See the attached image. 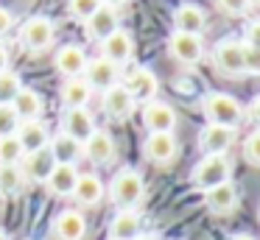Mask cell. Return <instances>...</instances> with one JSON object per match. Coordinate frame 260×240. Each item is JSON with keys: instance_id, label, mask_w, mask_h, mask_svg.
<instances>
[{"instance_id": "obj_24", "label": "cell", "mask_w": 260, "mask_h": 240, "mask_svg": "<svg viewBox=\"0 0 260 240\" xmlns=\"http://www.w3.org/2000/svg\"><path fill=\"white\" fill-rule=\"evenodd\" d=\"M12 106H14V112H17L20 120H40L42 109H45V100H42V95L37 92V89L23 87L17 95H14Z\"/></svg>"}, {"instance_id": "obj_25", "label": "cell", "mask_w": 260, "mask_h": 240, "mask_svg": "<svg viewBox=\"0 0 260 240\" xmlns=\"http://www.w3.org/2000/svg\"><path fill=\"white\" fill-rule=\"evenodd\" d=\"M76 182H79V170H76V165H56L51 170V176L45 179V187L51 190L53 195L64 198V195H73Z\"/></svg>"}, {"instance_id": "obj_21", "label": "cell", "mask_w": 260, "mask_h": 240, "mask_svg": "<svg viewBox=\"0 0 260 240\" xmlns=\"http://www.w3.org/2000/svg\"><path fill=\"white\" fill-rule=\"evenodd\" d=\"M64 131L68 137H73L76 143H84L92 131H95V120H92L90 109H68L64 112Z\"/></svg>"}, {"instance_id": "obj_11", "label": "cell", "mask_w": 260, "mask_h": 240, "mask_svg": "<svg viewBox=\"0 0 260 240\" xmlns=\"http://www.w3.org/2000/svg\"><path fill=\"white\" fill-rule=\"evenodd\" d=\"M115 151L118 148H115L112 134L104 131V128H95V131L81 143V154L90 162H95V165H109V162L115 159Z\"/></svg>"}, {"instance_id": "obj_13", "label": "cell", "mask_w": 260, "mask_h": 240, "mask_svg": "<svg viewBox=\"0 0 260 240\" xmlns=\"http://www.w3.org/2000/svg\"><path fill=\"white\" fill-rule=\"evenodd\" d=\"M204 28H207V11L196 3H182L174 11V31L176 33H193V37H202Z\"/></svg>"}, {"instance_id": "obj_10", "label": "cell", "mask_w": 260, "mask_h": 240, "mask_svg": "<svg viewBox=\"0 0 260 240\" xmlns=\"http://www.w3.org/2000/svg\"><path fill=\"white\" fill-rule=\"evenodd\" d=\"M132 56H135V39H132V33L123 31V28H118L112 37H107L101 42V59L112 61L115 67L129 64Z\"/></svg>"}, {"instance_id": "obj_15", "label": "cell", "mask_w": 260, "mask_h": 240, "mask_svg": "<svg viewBox=\"0 0 260 240\" xmlns=\"http://www.w3.org/2000/svg\"><path fill=\"white\" fill-rule=\"evenodd\" d=\"M14 137H17L23 154H34L40 148H48V143H51V131L42 120H23L20 128L14 131Z\"/></svg>"}, {"instance_id": "obj_36", "label": "cell", "mask_w": 260, "mask_h": 240, "mask_svg": "<svg viewBox=\"0 0 260 240\" xmlns=\"http://www.w3.org/2000/svg\"><path fill=\"white\" fill-rule=\"evenodd\" d=\"M246 45H254V48H260V22H249L246 28V39H243Z\"/></svg>"}, {"instance_id": "obj_22", "label": "cell", "mask_w": 260, "mask_h": 240, "mask_svg": "<svg viewBox=\"0 0 260 240\" xmlns=\"http://www.w3.org/2000/svg\"><path fill=\"white\" fill-rule=\"evenodd\" d=\"M84 67H87L84 48H79V45H64V48H59V53H56V70L62 73L64 78H79L81 73H84Z\"/></svg>"}, {"instance_id": "obj_31", "label": "cell", "mask_w": 260, "mask_h": 240, "mask_svg": "<svg viewBox=\"0 0 260 240\" xmlns=\"http://www.w3.org/2000/svg\"><path fill=\"white\" fill-rule=\"evenodd\" d=\"M23 148H20L17 137L9 134V137H0V165H20L23 162Z\"/></svg>"}, {"instance_id": "obj_39", "label": "cell", "mask_w": 260, "mask_h": 240, "mask_svg": "<svg viewBox=\"0 0 260 240\" xmlns=\"http://www.w3.org/2000/svg\"><path fill=\"white\" fill-rule=\"evenodd\" d=\"M9 70V50L0 45V73H6Z\"/></svg>"}, {"instance_id": "obj_8", "label": "cell", "mask_w": 260, "mask_h": 240, "mask_svg": "<svg viewBox=\"0 0 260 240\" xmlns=\"http://www.w3.org/2000/svg\"><path fill=\"white\" fill-rule=\"evenodd\" d=\"M126 92L135 98V104H148V100H157V92H159V78L154 76L148 67H135V70L126 76Z\"/></svg>"}, {"instance_id": "obj_16", "label": "cell", "mask_w": 260, "mask_h": 240, "mask_svg": "<svg viewBox=\"0 0 260 240\" xmlns=\"http://www.w3.org/2000/svg\"><path fill=\"white\" fill-rule=\"evenodd\" d=\"M238 201H241V193H238V187L232 182H224V184H218V187L204 193V207L213 215H230L238 207Z\"/></svg>"}, {"instance_id": "obj_7", "label": "cell", "mask_w": 260, "mask_h": 240, "mask_svg": "<svg viewBox=\"0 0 260 240\" xmlns=\"http://www.w3.org/2000/svg\"><path fill=\"white\" fill-rule=\"evenodd\" d=\"M168 53L174 56L179 64L193 67V64H199L202 56H204V42H202V37H193V33H176L174 31L168 37Z\"/></svg>"}, {"instance_id": "obj_35", "label": "cell", "mask_w": 260, "mask_h": 240, "mask_svg": "<svg viewBox=\"0 0 260 240\" xmlns=\"http://www.w3.org/2000/svg\"><path fill=\"white\" fill-rule=\"evenodd\" d=\"M215 3H218V9L224 11V14H230V17H243L249 9H252L249 0H215Z\"/></svg>"}, {"instance_id": "obj_42", "label": "cell", "mask_w": 260, "mask_h": 240, "mask_svg": "<svg viewBox=\"0 0 260 240\" xmlns=\"http://www.w3.org/2000/svg\"><path fill=\"white\" fill-rule=\"evenodd\" d=\"M232 240H254V237H252V234H235Z\"/></svg>"}, {"instance_id": "obj_38", "label": "cell", "mask_w": 260, "mask_h": 240, "mask_svg": "<svg viewBox=\"0 0 260 240\" xmlns=\"http://www.w3.org/2000/svg\"><path fill=\"white\" fill-rule=\"evenodd\" d=\"M257 109H260V98H252V104H249V109H243V120H257Z\"/></svg>"}, {"instance_id": "obj_19", "label": "cell", "mask_w": 260, "mask_h": 240, "mask_svg": "<svg viewBox=\"0 0 260 240\" xmlns=\"http://www.w3.org/2000/svg\"><path fill=\"white\" fill-rule=\"evenodd\" d=\"M143 151H146L148 162H154V165H168L176 156V137L174 134H148Z\"/></svg>"}, {"instance_id": "obj_1", "label": "cell", "mask_w": 260, "mask_h": 240, "mask_svg": "<svg viewBox=\"0 0 260 240\" xmlns=\"http://www.w3.org/2000/svg\"><path fill=\"white\" fill-rule=\"evenodd\" d=\"M202 112L210 126H224L235 131L243 123V106L226 92H207L202 98Z\"/></svg>"}, {"instance_id": "obj_17", "label": "cell", "mask_w": 260, "mask_h": 240, "mask_svg": "<svg viewBox=\"0 0 260 240\" xmlns=\"http://www.w3.org/2000/svg\"><path fill=\"white\" fill-rule=\"evenodd\" d=\"M101 106H104V112H107L112 120H126V117L135 112V98L126 92L123 84H115V87H109L107 92H104Z\"/></svg>"}, {"instance_id": "obj_37", "label": "cell", "mask_w": 260, "mask_h": 240, "mask_svg": "<svg viewBox=\"0 0 260 240\" xmlns=\"http://www.w3.org/2000/svg\"><path fill=\"white\" fill-rule=\"evenodd\" d=\"M12 25H14V20H12V11H6L3 6H0V39H3L9 31H12Z\"/></svg>"}, {"instance_id": "obj_14", "label": "cell", "mask_w": 260, "mask_h": 240, "mask_svg": "<svg viewBox=\"0 0 260 240\" xmlns=\"http://www.w3.org/2000/svg\"><path fill=\"white\" fill-rule=\"evenodd\" d=\"M53 240H84L87 234V221L81 212L76 210H64L53 218V226H51Z\"/></svg>"}, {"instance_id": "obj_32", "label": "cell", "mask_w": 260, "mask_h": 240, "mask_svg": "<svg viewBox=\"0 0 260 240\" xmlns=\"http://www.w3.org/2000/svg\"><path fill=\"white\" fill-rule=\"evenodd\" d=\"M101 6V0H68V14L79 22H87Z\"/></svg>"}, {"instance_id": "obj_41", "label": "cell", "mask_w": 260, "mask_h": 240, "mask_svg": "<svg viewBox=\"0 0 260 240\" xmlns=\"http://www.w3.org/2000/svg\"><path fill=\"white\" fill-rule=\"evenodd\" d=\"M135 240H159V237H157V234H137Z\"/></svg>"}, {"instance_id": "obj_29", "label": "cell", "mask_w": 260, "mask_h": 240, "mask_svg": "<svg viewBox=\"0 0 260 240\" xmlns=\"http://www.w3.org/2000/svg\"><path fill=\"white\" fill-rule=\"evenodd\" d=\"M25 187L20 165H0V195H17Z\"/></svg>"}, {"instance_id": "obj_26", "label": "cell", "mask_w": 260, "mask_h": 240, "mask_svg": "<svg viewBox=\"0 0 260 240\" xmlns=\"http://www.w3.org/2000/svg\"><path fill=\"white\" fill-rule=\"evenodd\" d=\"M59 98H62L64 109H87V104H90V98H92V89L81 81V76L68 78V81L62 84V89H59Z\"/></svg>"}, {"instance_id": "obj_5", "label": "cell", "mask_w": 260, "mask_h": 240, "mask_svg": "<svg viewBox=\"0 0 260 240\" xmlns=\"http://www.w3.org/2000/svg\"><path fill=\"white\" fill-rule=\"evenodd\" d=\"M118 78H120V70L112 64V61L101 59V56L87 59V67H84V73H81V81H84L90 89H98V92H107L109 87H115Z\"/></svg>"}, {"instance_id": "obj_9", "label": "cell", "mask_w": 260, "mask_h": 240, "mask_svg": "<svg viewBox=\"0 0 260 240\" xmlns=\"http://www.w3.org/2000/svg\"><path fill=\"white\" fill-rule=\"evenodd\" d=\"M20 39L28 50L40 53V50L51 48L53 42V22L48 17H28L23 22V31H20Z\"/></svg>"}, {"instance_id": "obj_12", "label": "cell", "mask_w": 260, "mask_h": 240, "mask_svg": "<svg viewBox=\"0 0 260 240\" xmlns=\"http://www.w3.org/2000/svg\"><path fill=\"white\" fill-rule=\"evenodd\" d=\"M235 143V131L224 126H204L199 134V148L204 151V156H226V151Z\"/></svg>"}, {"instance_id": "obj_4", "label": "cell", "mask_w": 260, "mask_h": 240, "mask_svg": "<svg viewBox=\"0 0 260 240\" xmlns=\"http://www.w3.org/2000/svg\"><path fill=\"white\" fill-rule=\"evenodd\" d=\"M213 61L224 76H246V53H243V39H221L215 45V53H213Z\"/></svg>"}, {"instance_id": "obj_33", "label": "cell", "mask_w": 260, "mask_h": 240, "mask_svg": "<svg viewBox=\"0 0 260 240\" xmlns=\"http://www.w3.org/2000/svg\"><path fill=\"white\" fill-rule=\"evenodd\" d=\"M20 117L17 112H14L12 104H0V137H9V134H14L20 128Z\"/></svg>"}, {"instance_id": "obj_6", "label": "cell", "mask_w": 260, "mask_h": 240, "mask_svg": "<svg viewBox=\"0 0 260 240\" xmlns=\"http://www.w3.org/2000/svg\"><path fill=\"white\" fill-rule=\"evenodd\" d=\"M143 126H146L148 134H174V128H176L174 106L162 104V100L143 104Z\"/></svg>"}, {"instance_id": "obj_34", "label": "cell", "mask_w": 260, "mask_h": 240, "mask_svg": "<svg viewBox=\"0 0 260 240\" xmlns=\"http://www.w3.org/2000/svg\"><path fill=\"white\" fill-rule=\"evenodd\" d=\"M243 159L246 165L257 167L260 165V131H249L243 140Z\"/></svg>"}, {"instance_id": "obj_27", "label": "cell", "mask_w": 260, "mask_h": 240, "mask_svg": "<svg viewBox=\"0 0 260 240\" xmlns=\"http://www.w3.org/2000/svg\"><path fill=\"white\" fill-rule=\"evenodd\" d=\"M140 232V215L135 210L118 212V215L109 221V240H135Z\"/></svg>"}, {"instance_id": "obj_28", "label": "cell", "mask_w": 260, "mask_h": 240, "mask_svg": "<svg viewBox=\"0 0 260 240\" xmlns=\"http://www.w3.org/2000/svg\"><path fill=\"white\" fill-rule=\"evenodd\" d=\"M48 151H51L56 165H76L79 156H81V143H76L68 134H56V137H51V143H48Z\"/></svg>"}, {"instance_id": "obj_2", "label": "cell", "mask_w": 260, "mask_h": 240, "mask_svg": "<svg viewBox=\"0 0 260 240\" xmlns=\"http://www.w3.org/2000/svg\"><path fill=\"white\" fill-rule=\"evenodd\" d=\"M143 193H146V184H143V176L132 167H120L118 173L109 182V201L118 207V212L135 210L143 201Z\"/></svg>"}, {"instance_id": "obj_43", "label": "cell", "mask_w": 260, "mask_h": 240, "mask_svg": "<svg viewBox=\"0 0 260 240\" xmlns=\"http://www.w3.org/2000/svg\"><path fill=\"white\" fill-rule=\"evenodd\" d=\"M0 240H9V234H6V232H3V229H0Z\"/></svg>"}, {"instance_id": "obj_3", "label": "cell", "mask_w": 260, "mask_h": 240, "mask_svg": "<svg viewBox=\"0 0 260 240\" xmlns=\"http://www.w3.org/2000/svg\"><path fill=\"white\" fill-rule=\"evenodd\" d=\"M230 173H232V165L226 156H204L202 162H199L196 167H193V187L202 190V193H207V190L218 187V184L230 182Z\"/></svg>"}, {"instance_id": "obj_30", "label": "cell", "mask_w": 260, "mask_h": 240, "mask_svg": "<svg viewBox=\"0 0 260 240\" xmlns=\"http://www.w3.org/2000/svg\"><path fill=\"white\" fill-rule=\"evenodd\" d=\"M23 89V78H20V73L14 70H6L0 73V104H12L14 95Z\"/></svg>"}, {"instance_id": "obj_23", "label": "cell", "mask_w": 260, "mask_h": 240, "mask_svg": "<svg viewBox=\"0 0 260 240\" xmlns=\"http://www.w3.org/2000/svg\"><path fill=\"white\" fill-rule=\"evenodd\" d=\"M73 198L81 207H98V201L104 198V182L95 173H79V182L73 187Z\"/></svg>"}, {"instance_id": "obj_40", "label": "cell", "mask_w": 260, "mask_h": 240, "mask_svg": "<svg viewBox=\"0 0 260 240\" xmlns=\"http://www.w3.org/2000/svg\"><path fill=\"white\" fill-rule=\"evenodd\" d=\"M101 3H104V6H109V9H115V11H118L120 6H126L129 0H101Z\"/></svg>"}, {"instance_id": "obj_18", "label": "cell", "mask_w": 260, "mask_h": 240, "mask_svg": "<svg viewBox=\"0 0 260 240\" xmlns=\"http://www.w3.org/2000/svg\"><path fill=\"white\" fill-rule=\"evenodd\" d=\"M84 28H87V37H90V39H95V42H104V39L112 37V33L120 28L118 11L109 9V6H101V9H98L95 14H92L90 20L84 22Z\"/></svg>"}, {"instance_id": "obj_20", "label": "cell", "mask_w": 260, "mask_h": 240, "mask_svg": "<svg viewBox=\"0 0 260 240\" xmlns=\"http://www.w3.org/2000/svg\"><path fill=\"white\" fill-rule=\"evenodd\" d=\"M53 167H56V162H53L51 151L40 148V151H34V154L23 156V167H20V170H23V176L31 179V182H45Z\"/></svg>"}, {"instance_id": "obj_44", "label": "cell", "mask_w": 260, "mask_h": 240, "mask_svg": "<svg viewBox=\"0 0 260 240\" xmlns=\"http://www.w3.org/2000/svg\"><path fill=\"white\" fill-rule=\"evenodd\" d=\"M249 3H252V6H254V0H249Z\"/></svg>"}]
</instances>
